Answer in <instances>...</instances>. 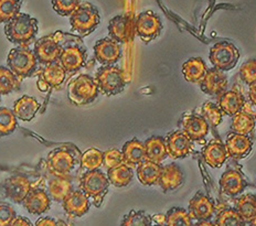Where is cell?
<instances>
[{
  "label": "cell",
  "mask_w": 256,
  "mask_h": 226,
  "mask_svg": "<svg viewBox=\"0 0 256 226\" xmlns=\"http://www.w3.org/2000/svg\"><path fill=\"white\" fill-rule=\"evenodd\" d=\"M7 39L19 46H29L38 34V21L26 14H19L4 26Z\"/></svg>",
  "instance_id": "obj_1"
},
{
  "label": "cell",
  "mask_w": 256,
  "mask_h": 226,
  "mask_svg": "<svg viewBox=\"0 0 256 226\" xmlns=\"http://www.w3.org/2000/svg\"><path fill=\"white\" fill-rule=\"evenodd\" d=\"M110 184L108 176L98 169L85 172L80 181V189L98 208L108 194Z\"/></svg>",
  "instance_id": "obj_2"
},
{
  "label": "cell",
  "mask_w": 256,
  "mask_h": 226,
  "mask_svg": "<svg viewBox=\"0 0 256 226\" xmlns=\"http://www.w3.org/2000/svg\"><path fill=\"white\" fill-rule=\"evenodd\" d=\"M98 86L90 75L81 74L71 80L68 88V96L73 104L88 105L98 96Z\"/></svg>",
  "instance_id": "obj_3"
},
{
  "label": "cell",
  "mask_w": 256,
  "mask_h": 226,
  "mask_svg": "<svg viewBox=\"0 0 256 226\" xmlns=\"http://www.w3.org/2000/svg\"><path fill=\"white\" fill-rule=\"evenodd\" d=\"M98 90L106 96H114L125 90L126 78L122 70L114 66H105L98 68L95 75Z\"/></svg>",
  "instance_id": "obj_4"
},
{
  "label": "cell",
  "mask_w": 256,
  "mask_h": 226,
  "mask_svg": "<svg viewBox=\"0 0 256 226\" xmlns=\"http://www.w3.org/2000/svg\"><path fill=\"white\" fill-rule=\"evenodd\" d=\"M100 12L98 8L90 2H81L70 16L72 31L80 36H88L100 24Z\"/></svg>",
  "instance_id": "obj_5"
},
{
  "label": "cell",
  "mask_w": 256,
  "mask_h": 226,
  "mask_svg": "<svg viewBox=\"0 0 256 226\" xmlns=\"http://www.w3.org/2000/svg\"><path fill=\"white\" fill-rule=\"evenodd\" d=\"M7 63L9 68L21 80L36 72L38 60L34 51L24 46H20L9 52Z\"/></svg>",
  "instance_id": "obj_6"
},
{
  "label": "cell",
  "mask_w": 256,
  "mask_h": 226,
  "mask_svg": "<svg viewBox=\"0 0 256 226\" xmlns=\"http://www.w3.org/2000/svg\"><path fill=\"white\" fill-rule=\"evenodd\" d=\"M209 58L214 68L226 72L236 68L240 58V52L233 43L222 41L216 43L211 48Z\"/></svg>",
  "instance_id": "obj_7"
},
{
  "label": "cell",
  "mask_w": 256,
  "mask_h": 226,
  "mask_svg": "<svg viewBox=\"0 0 256 226\" xmlns=\"http://www.w3.org/2000/svg\"><path fill=\"white\" fill-rule=\"evenodd\" d=\"M60 32L41 38L34 44V54L42 64H50L58 61L63 50L60 44Z\"/></svg>",
  "instance_id": "obj_8"
},
{
  "label": "cell",
  "mask_w": 256,
  "mask_h": 226,
  "mask_svg": "<svg viewBox=\"0 0 256 226\" xmlns=\"http://www.w3.org/2000/svg\"><path fill=\"white\" fill-rule=\"evenodd\" d=\"M162 30V20L158 16L150 12H144L138 14L135 21V32L144 42H150L159 36Z\"/></svg>",
  "instance_id": "obj_9"
},
{
  "label": "cell",
  "mask_w": 256,
  "mask_h": 226,
  "mask_svg": "<svg viewBox=\"0 0 256 226\" xmlns=\"http://www.w3.org/2000/svg\"><path fill=\"white\" fill-rule=\"evenodd\" d=\"M31 189V182L28 178L19 174L10 176L0 184V194L2 193L4 198L14 203H24Z\"/></svg>",
  "instance_id": "obj_10"
},
{
  "label": "cell",
  "mask_w": 256,
  "mask_h": 226,
  "mask_svg": "<svg viewBox=\"0 0 256 226\" xmlns=\"http://www.w3.org/2000/svg\"><path fill=\"white\" fill-rule=\"evenodd\" d=\"M135 19L132 16H116L110 21L108 34L118 43H127L132 39L135 31Z\"/></svg>",
  "instance_id": "obj_11"
},
{
  "label": "cell",
  "mask_w": 256,
  "mask_h": 226,
  "mask_svg": "<svg viewBox=\"0 0 256 226\" xmlns=\"http://www.w3.org/2000/svg\"><path fill=\"white\" fill-rule=\"evenodd\" d=\"M167 152L170 158L182 159L192 152V140L184 130L170 132L166 137Z\"/></svg>",
  "instance_id": "obj_12"
},
{
  "label": "cell",
  "mask_w": 256,
  "mask_h": 226,
  "mask_svg": "<svg viewBox=\"0 0 256 226\" xmlns=\"http://www.w3.org/2000/svg\"><path fill=\"white\" fill-rule=\"evenodd\" d=\"M86 49L78 44H71L63 48L61 56L58 58L61 66L66 72H76L84 66L86 62Z\"/></svg>",
  "instance_id": "obj_13"
},
{
  "label": "cell",
  "mask_w": 256,
  "mask_h": 226,
  "mask_svg": "<svg viewBox=\"0 0 256 226\" xmlns=\"http://www.w3.org/2000/svg\"><path fill=\"white\" fill-rule=\"evenodd\" d=\"M94 54L100 64L113 66L122 56V48L118 42L110 38H105L95 43Z\"/></svg>",
  "instance_id": "obj_14"
},
{
  "label": "cell",
  "mask_w": 256,
  "mask_h": 226,
  "mask_svg": "<svg viewBox=\"0 0 256 226\" xmlns=\"http://www.w3.org/2000/svg\"><path fill=\"white\" fill-rule=\"evenodd\" d=\"M50 169L58 176H68L73 170L76 164V158L66 148H58L49 156Z\"/></svg>",
  "instance_id": "obj_15"
},
{
  "label": "cell",
  "mask_w": 256,
  "mask_h": 226,
  "mask_svg": "<svg viewBox=\"0 0 256 226\" xmlns=\"http://www.w3.org/2000/svg\"><path fill=\"white\" fill-rule=\"evenodd\" d=\"M228 78L220 70L209 68L204 80L200 82V88L204 93L211 96H220L226 92L228 88Z\"/></svg>",
  "instance_id": "obj_16"
},
{
  "label": "cell",
  "mask_w": 256,
  "mask_h": 226,
  "mask_svg": "<svg viewBox=\"0 0 256 226\" xmlns=\"http://www.w3.org/2000/svg\"><path fill=\"white\" fill-rule=\"evenodd\" d=\"M189 213L192 218L198 220H210L216 213V204L209 196L198 192L190 200Z\"/></svg>",
  "instance_id": "obj_17"
},
{
  "label": "cell",
  "mask_w": 256,
  "mask_h": 226,
  "mask_svg": "<svg viewBox=\"0 0 256 226\" xmlns=\"http://www.w3.org/2000/svg\"><path fill=\"white\" fill-rule=\"evenodd\" d=\"M226 148L228 157L234 159L245 158L253 148V140L246 134L230 132L228 134Z\"/></svg>",
  "instance_id": "obj_18"
},
{
  "label": "cell",
  "mask_w": 256,
  "mask_h": 226,
  "mask_svg": "<svg viewBox=\"0 0 256 226\" xmlns=\"http://www.w3.org/2000/svg\"><path fill=\"white\" fill-rule=\"evenodd\" d=\"M62 206L64 211L70 215V216L80 218L88 212L90 203V198L85 196L83 191L73 190L62 201Z\"/></svg>",
  "instance_id": "obj_19"
},
{
  "label": "cell",
  "mask_w": 256,
  "mask_h": 226,
  "mask_svg": "<svg viewBox=\"0 0 256 226\" xmlns=\"http://www.w3.org/2000/svg\"><path fill=\"white\" fill-rule=\"evenodd\" d=\"M182 130L192 142L202 140L209 132V124L201 115H186L182 120Z\"/></svg>",
  "instance_id": "obj_20"
},
{
  "label": "cell",
  "mask_w": 256,
  "mask_h": 226,
  "mask_svg": "<svg viewBox=\"0 0 256 226\" xmlns=\"http://www.w3.org/2000/svg\"><path fill=\"white\" fill-rule=\"evenodd\" d=\"M220 186L223 193L231 196H236L242 193L246 188V181H245L242 172L230 169L222 174L220 179Z\"/></svg>",
  "instance_id": "obj_21"
},
{
  "label": "cell",
  "mask_w": 256,
  "mask_h": 226,
  "mask_svg": "<svg viewBox=\"0 0 256 226\" xmlns=\"http://www.w3.org/2000/svg\"><path fill=\"white\" fill-rule=\"evenodd\" d=\"M122 157H124V164L130 168H136L144 161L147 160L145 144L137 138L128 140L122 149Z\"/></svg>",
  "instance_id": "obj_22"
},
{
  "label": "cell",
  "mask_w": 256,
  "mask_h": 226,
  "mask_svg": "<svg viewBox=\"0 0 256 226\" xmlns=\"http://www.w3.org/2000/svg\"><path fill=\"white\" fill-rule=\"evenodd\" d=\"M24 206L31 214H42L50 208L51 198L44 190L31 189L24 198Z\"/></svg>",
  "instance_id": "obj_23"
},
{
  "label": "cell",
  "mask_w": 256,
  "mask_h": 226,
  "mask_svg": "<svg viewBox=\"0 0 256 226\" xmlns=\"http://www.w3.org/2000/svg\"><path fill=\"white\" fill-rule=\"evenodd\" d=\"M204 159L211 168H220L228 158L226 144L218 139H213L204 149Z\"/></svg>",
  "instance_id": "obj_24"
},
{
  "label": "cell",
  "mask_w": 256,
  "mask_h": 226,
  "mask_svg": "<svg viewBox=\"0 0 256 226\" xmlns=\"http://www.w3.org/2000/svg\"><path fill=\"white\" fill-rule=\"evenodd\" d=\"M244 96L236 90H226L218 98V107H220L224 115L233 117L244 107Z\"/></svg>",
  "instance_id": "obj_25"
},
{
  "label": "cell",
  "mask_w": 256,
  "mask_h": 226,
  "mask_svg": "<svg viewBox=\"0 0 256 226\" xmlns=\"http://www.w3.org/2000/svg\"><path fill=\"white\" fill-rule=\"evenodd\" d=\"M184 174L177 164H170L162 166V174H160L159 186H162L164 192H169L178 189L182 184Z\"/></svg>",
  "instance_id": "obj_26"
},
{
  "label": "cell",
  "mask_w": 256,
  "mask_h": 226,
  "mask_svg": "<svg viewBox=\"0 0 256 226\" xmlns=\"http://www.w3.org/2000/svg\"><path fill=\"white\" fill-rule=\"evenodd\" d=\"M162 166L152 161L145 160L137 166V178L144 186H156L159 184Z\"/></svg>",
  "instance_id": "obj_27"
},
{
  "label": "cell",
  "mask_w": 256,
  "mask_h": 226,
  "mask_svg": "<svg viewBox=\"0 0 256 226\" xmlns=\"http://www.w3.org/2000/svg\"><path fill=\"white\" fill-rule=\"evenodd\" d=\"M40 104L36 98L31 96L24 95L14 104V112L17 118L24 122H30L34 118L36 112H38Z\"/></svg>",
  "instance_id": "obj_28"
},
{
  "label": "cell",
  "mask_w": 256,
  "mask_h": 226,
  "mask_svg": "<svg viewBox=\"0 0 256 226\" xmlns=\"http://www.w3.org/2000/svg\"><path fill=\"white\" fill-rule=\"evenodd\" d=\"M146 149V157L147 160L152 161L156 164H162V161L167 158V146L164 138L159 136H154L148 138L144 142Z\"/></svg>",
  "instance_id": "obj_29"
},
{
  "label": "cell",
  "mask_w": 256,
  "mask_h": 226,
  "mask_svg": "<svg viewBox=\"0 0 256 226\" xmlns=\"http://www.w3.org/2000/svg\"><path fill=\"white\" fill-rule=\"evenodd\" d=\"M208 71L204 61L201 58H191L182 66V74L190 83H200Z\"/></svg>",
  "instance_id": "obj_30"
},
{
  "label": "cell",
  "mask_w": 256,
  "mask_h": 226,
  "mask_svg": "<svg viewBox=\"0 0 256 226\" xmlns=\"http://www.w3.org/2000/svg\"><path fill=\"white\" fill-rule=\"evenodd\" d=\"M66 71L58 62L46 64V68L40 71V78L44 80L51 88L60 86L66 80Z\"/></svg>",
  "instance_id": "obj_31"
},
{
  "label": "cell",
  "mask_w": 256,
  "mask_h": 226,
  "mask_svg": "<svg viewBox=\"0 0 256 226\" xmlns=\"http://www.w3.org/2000/svg\"><path fill=\"white\" fill-rule=\"evenodd\" d=\"M132 176H134L132 169L125 164L114 166V168L108 169V178L110 180V184L117 188L127 186L132 182Z\"/></svg>",
  "instance_id": "obj_32"
},
{
  "label": "cell",
  "mask_w": 256,
  "mask_h": 226,
  "mask_svg": "<svg viewBox=\"0 0 256 226\" xmlns=\"http://www.w3.org/2000/svg\"><path fill=\"white\" fill-rule=\"evenodd\" d=\"M236 212L246 223L256 218V196L253 194H243L236 201Z\"/></svg>",
  "instance_id": "obj_33"
},
{
  "label": "cell",
  "mask_w": 256,
  "mask_h": 226,
  "mask_svg": "<svg viewBox=\"0 0 256 226\" xmlns=\"http://www.w3.org/2000/svg\"><path fill=\"white\" fill-rule=\"evenodd\" d=\"M71 191H73V186L71 181L66 178L56 176L49 182V193L56 202H62Z\"/></svg>",
  "instance_id": "obj_34"
},
{
  "label": "cell",
  "mask_w": 256,
  "mask_h": 226,
  "mask_svg": "<svg viewBox=\"0 0 256 226\" xmlns=\"http://www.w3.org/2000/svg\"><path fill=\"white\" fill-rule=\"evenodd\" d=\"M255 118L253 115L246 112H238L233 116L232 120V130L240 134H248L253 132L255 128Z\"/></svg>",
  "instance_id": "obj_35"
},
{
  "label": "cell",
  "mask_w": 256,
  "mask_h": 226,
  "mask_svg": "<svg viewBox=\"0 0 256 226\" xmlns=\"http://www.w3.org/2000/svg\"><path fill=\"white\" fill-rule=\"evenodd\" d=\"M21 80L12 70L0 66V96L10 94L20 88Z\"/></svg>",
  "instance_id": "obj_36"
},
{
  "label": "cell",
  "mask_w": 256,
  "mask_h": 226,
  "mask_svg": "<svg viewBox=\"0 0 256 226\" xmlns=\"http://www.w3.org/2000/svg\"><path fill=\"white\" fill-rule=\"evenodd\" d=\"M17 126L18 118L14 112L7 107H0V137L12 134Z\"/></svg>",
  "instance_id": "obj_37"
},
{
  "label": "cell",
  "mask_w": 256,
  "mask_h": 226,
  "mask_svg": "<svg viewBox=\"0 0 256 226\" xmlns=\"http://www.w3.org/2000/svg\"><path fill=\"white\" fill-rule=\"evenodd\" d=\"M192 218L188 211L181 208H170L166 214V226H192Z\"/></svg>",
  "instance_id": "obj_38"
},
{
  "label": "cell",
  "mask_w": 256,
  "mask_h": 226,
  "mask_svg": "<svg viewBox=\"0 0 256 226\" xmlns=\"http://www.w3.org/2000/svg\"><path fill=\"white\" fill-rule=\"evenodd\" d=\"M214 224L216 226H246V222L236 212V210L233 208H226L218 212Z\"/></svg>",
  "instance_id": "obj_39"
},
{
  "label": "cell",
  "mask_w": 256,
  "mask_h": 226,
  "mask_svg": "<svg viewBox=\"0 0 256 226\" xmlns=\"http://www.w3.org/2000/svg\"><path fill=\"white\" fill-rule=\"evenodd\" d=\"M103 164V152L96 148H90L81 157V166L83 170H98Z\"/></svg>",
  "instance_id": "obj_40"
},
{
  "label": "cell",
  "mask_w": 256,
  "mask_h": 226,
  "mask_svg": "<svg viewBox=\"0 0 256 226\" xmlns=\"http://www.w3.org/2000/svg\"><path fill=\"white\" fill-rule=\"evenodd\" d=\"M22 0H0V22L7 24L20 14Z\"/></svg>",
  "instance_id": "obj_41"
},
{
  "label": "cell",
  "mask_w": 256,
  "mask_h": 226,
  "mask_svg": "<svg viewBox=\"0 0 256 226\" xmlns=\"http://www.w3.org/2000/svg\"><path fill=\"white\" fill-rule=\"evenodd\" d=\"M120 226H152V218L145 211L132 210L125 215Z\"/></svg>",
  "instance_id": "obj_42"
},
{
  "label": "cell",
  "mask_w": 256,
  "mask_h": 226,
  "mask_svg": "<svg viewBox=\"0 0 256 226\" xmlns=\"http://www.w3.org/2000/svg\"><path fill=\"white\" fill-rule=\"evenodd\" d=\"M202 116H204L206 122H209L213 127H216L222 122L223 112L218 105L211 103V102H206L204 105L202 106Z\"/></svg>",
  "instance_id": "obj_43"
},
{
  "label": "cell",
  "mask_w": 256,
  "mask_h": 226,
  "mask_svg": "<svg viewBox=\"0 0 256 226\" xmlns=\"http://www.w3.org/2000/svg\"><path fill=\"white\" fill-rule=\"evenodd\" d=\"M80 4H81V0H52L53 9L63 17L71 16Z\"/></svg>",
  "instance_id": "obj_44"
},
{
  "label": "cell",
  "mask_w": 256,
  "mask_h": 226,
  "mask_svg": "<svg viewBox=\"0 0 256 226\" xmlns=\"http://www.w3.org/2000/svg\"><path fill=\"white\" fill-rule=\"evenodd\" d=\"M103 164L108 169H112L114 166L124 164V157H122V150L112 148L103 152Z\"/></svg>",
  "instance_id": "obj_45"
},
{
  "label": "cell",
  "mask_w": 256,
  "mask_h": 226,
  "mask_svg": "<svg viewBox=\"0 0 256 226\" xmlns=\"http://www.w3.org/2000/svg\"><path fill=\"white\" fill-rule=\"evenodd\" d=\"M240 76L248 85L256 82V60H248L240 68Z\"/></svg>",
  "instance_id": "obj_46"
},
{
  "label": "cell",
  "mask_w": 256,
  "mask_h": 226,
  "mask_svg": "<svg viewBox=\"0 0 256 226\" xmlns=\"http://www.w3.org/2000/svg\"><path fill=\"white\" fill-rule=\"evenodd\" d=\"M16 215V211L8 204L0 203V226H9L12 222Z\"/></svg>",
  "instance_id": "obj_47"
},
{
  "label": "cell",
  "mask_w": 256,
  "mask_h": 226,
  "mask_svg": "<svg viewBox=\"0 0 256 226\" xmlns=\"http://www.w3.org/2000/svg\"><path fill=\"white\" fill-rule=\"evenodd\" d=\"M9 226H32V224L28 218L22 216H16Z\"/></svg>",
  "instance_id": "obj_48"
},
{
  "label": "cell",
  "mask_w": 256,
  "mask_h": 226,
  "mask_svg": "<svg viewBox=\"0 0 256 226\" xmlns=\"http://www.w3.org/2000/svg\"><path fill=\"white\" fill-rule=\"evenodd\" d=\"M36 226H58V225L54 220H52L50 218H42L38 220V222H36Z\"/></svg>",
  "instance_id": "obj_49"
},
{
  "label": "cell",
  "mask_w": 256,
  "mask_h": 226,
  "mask_svg": "<svg viewBox=\"0 0 256 226\" xmlns=\"http://www.w3.org/2000/svg\"><path fill=\"white\" fill-rule=\"evenodd\" d=\"M248 98L250 103L256 106V82L250 85V90H248Z\"/></svg>",
  "instance_id": "obj_50"
},
{
  "label": "cell",
  "mask_w": 256,
  "mask_h": 226,
  "mask_svg": "<svg viewBox=\"0 0 256 226\" xmlns=\"http://www.w3.org/2000/svg\"><path fill=\"white\" fill-rule=\"evenodd\" d=\"M152 218L158 225H166V215L157 214V215H154V216H152Z\"/></svg>",
  "instance_id": "obj_51"
},
{
  "label": "cell",
  "mask_w": 256,
  "mask_h": 226,
  "mask_svg": "<svg viewBox=\"0 0 256 226\" xmlns=\"http://www.w3.org/2000/svg\"><path fill=\"white\" fill-rule=\"evenodd\" d=\"M38 88L40 90H42V92H46L48 90H49V85H48L44 80H38Z\"/></svg>",
  "instance_id": "obj_52"
},
{
  "label": "cell",
  "mask_w": 256,
  "mask_h": 226,
  "mask_svg": "<svg viewBox=\"0 0 256 226\" xmlns=\"http://www.w3.org/2000/svg\"><path fill=\"white\" fill-rule=\"evenodd\" d=\"M192 226H216V224L213 222H210V220H199L198 223H196Z\"/></svg>",
  "instance_id": "obj_53"
},
{
  "label": "cell",
  "mask_w": 256,
  "mask_h": 226,
  "mask_svg": "<svg viewBox=\"0 0 256 226\" xmlns=\"http://www.w3.org/2000/svg\"><path fill=\"white\" fill-rule=\"evenodd\" d=\"M250 226H256V218H254L252 222H250Z\"/></svg>",
  "instance_id": "obj_54"
},
{
  "label": "cell",
  "mask_w": 256,
  "mask_h": 226,
  "mask_svg": "<svg viewBox=\"0 0 256 226\" xmlns=\"http://www.w3.org/2000/svg\"><path fill=\"white\" fill-rule=\"evenodd\" d=\"M154 226H166V225H158V224H156V225H154Z\"/></svg>",
  "instance_id": "obj_55"
},
{
  "label": "cell",
  "mask_w": 256,
  "mask_h": 226,
  "mask_svg": "<svg viewBox=\"0 0 256 226\" xmlns=\"http://www.w3.org/2000/svg\"><path fill=\"white\" fill-rule=\"evenodd\" d=\"M254 118H255V124H256V114H255V116H254Z\"/></svg>",
  "instance_id": "obj_56"
},
{
  "label": "cell",
  "mask_w": 256,
  "mask_h": 226,
  "mask_svg": "<svg viewBox=\"0 0 256 226\" xmlns=\"http://www.w3.org/2000/svg\"><path fill=\"white\" fill-rule=\"evenodd\" d=\"M0 103H2V98H0Z\"/></svg>",
  "instance_id": "obj_57"
},
{
  "label": "cell",
  "mask_w": 256,
  "mask_h": 226,
  "mask_svg": "<svg viewBox=\"0 0 256 226\" xmlns=\"http://www.w3.org/2000/svg\"></svg>",
  "instance_id": "obj_58"
}]
</instances>
